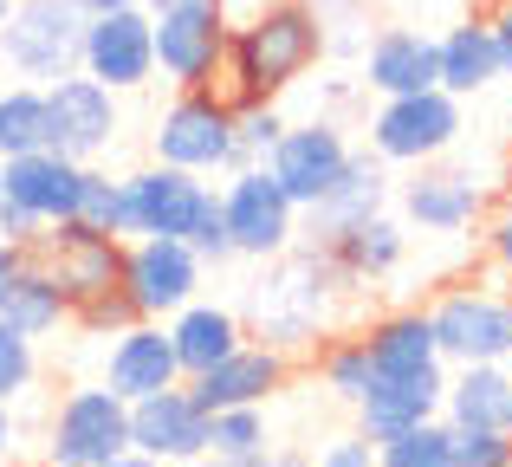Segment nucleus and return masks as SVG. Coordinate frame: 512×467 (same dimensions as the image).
<instances>
[{"mask_svg":"<svg viewBox=\"0 0 512 467\" xmlns=\"http://www.w3.org/2000/svg\"><path fill=\"white\" fill-rule=\"evenodd\" d=\"M344 292L350 286H344L338 266H331L325 247H286L279 260H266V273L247 286V312H240V325H247L253 344L286 351L292 364H299V357L318 351V338L331 331Z\"/></svg>","mask_w":512,"mask_h":467,"instance_id":"1","label":"nucleus"},{"mask_svg":"<svg viewBox=\"0 0 512 467\" xmlns=\"http://www.w3.org/2000/svg\"><path fill=\"white\" fill-rule=\"evenodd\" d=\"M325 59V26H318L312 0H266L253 20L234 26L227 39V91L221 98L234 104H273L279 91H292L312 65Z\"/></svg>","mask_w":512,"mask_h":467,"instance_id":"2","label":"nucleus"},{"mask_svg":"<svg viewBox=\"0 0 512 467\" xmlns=\"http://www.w3.org/2000/svg\"><path fill=\"white\" fill-rule=\"evenodd\" d=\"M150 150L163 169H182V176H234V169H253L240 156L234 137V104L221 91H175L169 111L156 117L150 130Z\"/></svg>","mask_w":512,"mask_h":467,"instance_id":"3","label":"nucleus"},{"mask_svg":"<svg viewBox=\"0 0 512 467\" xmlns=\"http://www.w3.org/2000/svg\"><path fill=\"white\" fill-rule=\"evenodd\" d=\"M156 26V78H169L175 91H221L227 72V0H175V7L150 13Z\"/></svg>","mask_w":512,"mask_h":467,"instance_id":"4","label":"nucleus"},{"mask_svg":"<svg viewBox=\"0 0 512 467\" xmlns=\"http://www.w3.org/2000/svg\"><path fill=\"white\" fill-rule=\"evenodd\" d=\"M78 46H85L78 0H13L7 26H0V59L39 91L78 72Z\"/></svg>","mask_w":512,"mask_h":467,"instance_id":"5","label":"nucleus"},{"mask_svg":"<svg viewBox=\"0 0 512 467\" xmlns=\"http://www.w3.org/2000/svg\"><path fill=\"white\" fill-rule=\"evenodd\" d=\"M435 325L441 364H506L512 370V299L493 286H448L435 305H422Z\"/></svg>","mask_w":512,"mask_h":467,"instance_id":"6","label":"nucleus"},{"mask_svg":"<svg viewBox=\"0 0 512 467\" xmlns=\"http://www.w3.org/2000/svg\"><path fill=\"white\" fill-rule=\"evenodd\" d=\"M130 448V403L111 396L104 383L65 390L46 422V455L39 467H104Z\"/></svg>","mask_w":512,"mask_h":467,"instance_id":"7","label":"nucleus"},{"mask_svg":"<svg viewBox=\"0 0 512 467\" xmlns=\"http://www.w3.org/2000/svg\"><path fill=\"white\" fill-rule=\"evenodd\" d=\"M221 221H227V247L247 253V260H279L292 247V234H299V208L266 176V163L234 169L221 182Z\"/></svg>","mask_w":512,"mask_h":467,"instance_id":"8","label":"nucleus"},{"mask_svg":"<svg viewBox=\"0 0 512 467\" xmlns=\"http://www.w3.org/2000/svg\"><path fill=\"white\" fill-rule=\"evenodd\" d=\"M461 137V104L448 91H415V98H383V111L370 117V150L376 163H415L428 169L435 156L454 150Z\"/></svg>","mask_w":512,"mask_h":467,"instance_id":"9","label":"nucleus"},{"mask_svg":"<svg viewBox=\"0 0 512 467\" xmlns=\"http://www.w3.org/2000/svg\"><path fill=\"white\" fill-rule=\"evenodd\" d=\"M137 318L163 325L201 299V253L188 240H124V279H117Z\"/></svg>","mask_w":512,"mask_h":467,"instance_id":"10","label":"nucleus"},{"mask_svg":"<svg viewBox=\"0 0 512 467\" xmlns=\"http://www.w3.org/2000/svg\"><path fill=\"white\" fill-rule=\"evenodd\" d=\"M344 163H350L344 130L331 124V117H312V124H286V137H279L273 156H266V176L286 189V202L299 208V215H312V208L331 195V182L344 176Z\"/></svg>","mask_w":512,"mask_h":467,"instance_id":"11","label":"nucleus"},{"mask_svg":"<svg viewBox=\"0 0 512 467\" xmlns=\"http://www.w3.org/2000/svg\"><path fill=\"white\" fill-rule=\"evenodd\" d=\"M78 72L98 78L104 91L150 85V78H156V26H150V7H124V13H98V20H85Z\"/></svg>","mask_w":512,"mask_h":467,"instance_id":"12","label":"nucleus"},{"mask_svg":"<svg viewBox=\"0 0 512 467\" xmlns=\"http://www.w3.org/2000/svg\"><path fill=\"white\" fill-rule=\"evenodd\" d=\"M117 91H104L98 78L72 72L59 85H46V150L72 156V163H91L117 143Z\"/></svg>","mask_w":512,"mask_h":467,"instance_id":"13","label":"nucleus"},{"mask_svg":"<svg viewBox=\"0 0 512 467\" xmlns=\"http://www.w3.org/2000/svg\"><path fill=\"white\" fill-rule=\"evenodd\" d=\"M33 260L46 266L52 279H59L65 305L78 312V305L117 292V279H124V240L91 234V228H72V221H65V228H46V234H39Z\"/></svg>","mask_w":512,"mask_h":467,"instance_id":"14","label":"nucleus"},{"mask_svg":"<svg viewBox=\"0 0 512 467\" xmlns=\"http://www.w3.org/2000/svg\"><path fill=\"white\" fill-rule=\"evenodd\" d=\"M124 202H130V240H188L201 208L214 202V182L150 163L137 176H124Z\"/></svg>","mask_w":512,"mask_h":467,"instance_id":"15","label":"nucleus"},{"mask_svg":"<svg viewBox=\"0 0 512 467\" xmlns=\"http://www.w3.org/2000/svg\"><path fill=\"white\" fill-rule=\"evenodd\" d=\"M208 429H214V416L188 396V383L130 403V448L150 455V461H163V467L208 461Z\"/></svg>","mask_w":512,"mask_h":467,"instance_id":"16","label":"nucleus"},{"mask_svg":"<svg viewBox=\"0 0 512 467\" xmlns=\"http://www.w3.org/2000/svg\"><path fill=\"white\" fill-rule=\"evenodd\" d=\"M85 169L91 163H72L59 150H33V156H13L0 163V202L33 215L39 228H65L78 215V189H85Z\"/></svg>","mask_w":512,"mask_h":467,"instance_id":"17","label":"nucleus"},{"mask_svg":"<svg viewBox=\"0 0 512 467\" xmlns=\"http://www.w3.org/2000/svg\"><path fill=\"white\" fill-rule=\"evenodd\" d=\"M292 357L286 351H266V344H240L234 357H221V364L208 370V377H195L188 383V396H195L208 416H221V409H260L266 396H279L292 383Z\"/></svg>","mask_w":512,"mask_h":467,"instance_id":"18","label":"nucleus"},{"mask_svg":"<svg viewBox=\"0 0 512 467\" xmlns=\"http://www.w3.org/2000/svg\"><path fill=\"white\" fill-rule=\"evenodd\" d=\"M441 390H448V370H428V377H376L370 396L357 403V435L363 442H396V435L441 422Z\"/></svg>","mask_w":512,"mask_h":467,"instance_id":"19","label":"nucleus"},{"mask_svg":"<svg viewBox=\"0 0 512 467\" xmlns=\"http://www.w3.org/2000/svg\"><path fill=\"white\" fill-rule=\"evenodd\" d=\"M182 383V364H175L169 325H130L111 338V364H104V390L124 396V403H143V396H163Z\"/></svg>","mask_w":512,"mask_h":467,"instance_id":"20","label":"nucleus"},{"mask_svg":"<svg viewBox=\"0 0 512 467\" xmlns=\"http://www.w3.org/2000/svg\"><path fill=\"white\" fill-rule=\"evenodd\" d=\"M363 85L376 98H415V91H441L435 85V39L415 26H383L363 46Z\"/></svg>","mask_w":512,"mask_h":467,"instance_id":"21","label":"nucleus"},{"mask_svg":"<svg viewBox=\"0 0 512 467\" xmlns=\"http://www.w3.org/2000/svg\"><path fill=\"white\" fill-rule=\"evenodd\" d=\"M363 351H370L376 377H428V370H448L435 351V325H428L422 305H396V312L370 318L363 325Z\"/></svg>","mask_w":512,"mask_h":467,"instance_id":"22","label":"nucleus"},{"mask_svg":"<svg viewBox=\"0 0 512 467\" xmlns=\"http://www.w3.org/2000/svg\"><path fill=\"white\" fill-rule=\"evenodd\" d=\"M169 344H175V364H182V383L208 377L221 357H234L240 344H247V325H240V312H227V305H182V312L169 318Z\"/></svg>","mask_w":512,"mask_h":467,"instance_id":"23","label":"nucleus"},{"mask_svg":"<svg viewBox=\"0 0 512 467\" xmlns=\"http://www.w3.org/2000/svg\"><path fill=\"white\" fill-rule=\"evenodd\" d=\"M480 189L461 169H415V182H402V215L428 234H461L480 221Z\"/></svg>","mask_w":512,"mask_h":467,"instance_id":"24","label":"nucleus"},{"mask_svg":"<svg viewBox=\"0 0 512 467\" xmlns=\"http://www.w3.org/2000/svg\"><path fill=\"white\" fill-rule=\"evenodd\" d=\"M383 202H389L383 163H376V156H350L344 176L331 182V195L312 208V240H305V247H325V240H338L344 228H357V221L383 215Z\"/></svg>","mask_w":512,"mask_h":467,"instance_id":"25","label":"nucleus"},{"mask_svg":"<svg viewBox=\"0 0 512 467\" xmlns=\"http://www.w3.org/2000/svg\"><path fill=\"white\" fill-rule=\"evenodd\" d=\"M448 429H512V370L506 364H467L441 390Z\"/></svg>","mask_w":512,"mask_h":467,"instance_id":"26","label":"nucleus"},{"mask_svg":"<svg viewBox=\"0 0 512 467\" xmlns=\"http://www.w3.org/2000/svg\"><path fill=\"white\" fill-rule=\"evenodd\" d=\"M500 78V46H493V26L487 20H467V26H448L435 39V85L448 91L454 104L487 91Z\"/></svg>","mask_w":512,"mask_h":467,"instance_id":"27","label":"nucleus"},{"mask_svg":"<svg viewBox=\"0 0 512 467\" xmlns=\"http://www.w3.org/2000/svg\"><path fill=\"white\" fill-rule=\"evenodd\" d=\"M325 253L344 273V286L357 292V286H376V279L396 273L402 253H409V234H402L389 215H370V221H357V228H344L338 240H325Z\"/></svg>","mask_w":512,"mask_h":467,"instance_id":"28","label":"nucleus"},{"mask_svg":"<svg viewBox=\"0 0 512 467\" xmlns=\"http://www.w3.org/2000/svg\"><path fill=\"white\" fill-rule=\"evenodd\" d=\"M0 318H7L20 338H52L59 325H72V305H65L59 279H52L46 266L26 253V266H20V279H13V292H7V305H0Z\"/></svg>","mask_w":512,"mask_h":467,"instance_id":"29","label":"nucleus"},{"mask_svg":"<svg viewBox=\"0 0 512 467\" xmlns=\"http://www.w3.org/2000/svg\"><path fill=\"white\" fill-rule=\"evenodd\" d=\"M46 150V91L39 85H7L0 91V163Z\"/></svg>","mask_w":512,"mask_h":467,"instance_id":"30","label":"nucleus"},{"mask_svg":"<svg viewBox=\"0 0 512 467\" xmlns=\"http://www.w3.org/2000/svg\"><path fill=\"white\" fill-rule=\"evenodd\" d=\"M72 228L130 240V202H124V176H104V169H85V189H78V215Z\"/></svg>","mask_w":512,"mask_h":467,"instance_id":"31","label":"nucleus"},{"mask_svg":"<svg viewBox=\"0 0 512 467\" xmlns=\"http://www.w3.org/2000/svg\"><path fill=\"white\" fill-rule=\"evenodd\" d=\"M318 377H325V390H331V396H344L350 409L370 396L376 370H370V351H363V331H357V338H331V344H318Z\"/></svg>","mask_w":512,"mask_h":467,"instance_id":"32","label":"nucleus"},{"mask_svg":"<svg viewBox=\"0 0 512 467\" xmlns=\"http://www.w3.org/2000/svg\"><path fill=\"white\" fill-rule=\"evenodd\" d=\"M273 448V435H266V416L260 409H221L208 429V455L214 461H253Z\"/></svg>","mask_w":512,"mask_h":467,"instance_id":"33","label":"nucleus"},{"mask_svg":"<svg viewBox=\"0 0 512 467\" xmlns=\"http://www.w3.org/2000/svg\"><path fill=\"white\" fill-rule=\"evenodd\" d=\"M376 467H454V435H448V422H422V429L383 442V448H376Z\"/></svg>","mask_w":512,"mask_h":467,"instance_id":"34","label":"nucleus"},{"mask_svg":"<svg viewBox=\"0 0 512 467\" xmlns=\"http://www.w3.org/2000/svg\"><path fill=\"white\" fill-rule=\"evenodd\" d=\"M33 377H39L33 338H20V331L0 318V403H20V396L33 390Z\"/></svg>","mask_w":512,"mask_h":467,"instance_id":"35","label":"nucleus"},{"mask_svg":"<svg viewBox=\"0 0 512 467\" xmlns=\"http://www.w3.org/2000/svg\"><path fill=\"white\" fill-rule=\"evenodd\" d=\"M312 13H318V26H325V59L331 52H363L370 46V33H363V0H312Z\"/></svg>","mask_w":512,"mask_h":467,"instance_id":"36","label":"nucleus"},{"mask_svg":"<svg viewBox=\"0 0 512 467\" xmlns=\"http://www.w3.org/2000/svg\"><path fill=\"white\" fill-rule=\"evenodd\" d=\"M234 137H240V156H247V163H266V156H273V143L286 137L279 104H240V111H234Z\"/></svg>","mask_w":512,"mask_h":467,"instance_id":"37","label":"nucleus"},{"mask_svg":"<svg viewBox=\"0 0 512 467\" xmlns=\"http://www.w3.org/2000/svg\"><path fill=\"white\" fill-rule=\"evenodd\" d=\"M454 467H512V429H448Z\"/></svg>","mask_w":512,"mask_h":467,"instance_id":"38","label":"nucleus"},{"mask_svg":"<svg viewBox=\"0 0 512 467\" xmlns=\"http://www.w3.org/2000/svg\"><path fill=\"white\" fill-rule=\"evenodd\" d=\"M72 325H78V331H91V338H104V331H111V338H117V331L143 325V318H137V305H130L124 292H104V299L78 305V312H72Z\"/></svg>","mask_w":512,"mask_h":467,"instance_id":"39","label":"nucleus"},{"mask_svg":"<svg viewBox=\"0 0 512 467\" xmlns=\"http://www.w3.org/2000/svg\"><path fill=\"white\" fill-rule=\"evenodd\" d=\"M312 467H376V442H363L357 429H350V435H331V442L312 455Z\"/></svg>","mask_w":512,"mask_h":467,"instance_id":"40","label":"nucleus"},{"mask_svg":"<svg viewBox=\"0 0 512 467\" xmlns=\"http://www.w3.org/2000/svg\"><path fill=\"white\" fill-rule=\"evenodd\" d=\"M487 253L512 273V195H500V208H493V221H487Z\"/></svg>","mask_w":512,"mask_h":467,"instance_id":"41","label":"nucleus"},{"mask_svg":"<svg viewBox=\"0 0 512 467\" xmlns=\"http://www.w3.org/2000/svg\"><path fill=\"white\" fill-rule=\"evenodd\" d=\"M493 46H500V78H512V0H500V13H493Z\"/></svg>","mask_w":512,"mask_h":467,"instance_id":"42","label":"nucleus"},{"mask_svg":"<svg viewBox=\"0 0 512 467\" xmlns=\"http://www.w3.org/2000/svg\"><path fill=\"white\" fill-rule=\"evenodd\" d=\"M20 266H26V247H7V240H0V305H7V292H13V279H20Z\"/></svg>","mask_w":512,"mask_h":467,"instance_id":"43","label":"nucleus"},{"mask_svg":"<svg viewBox=\"0 0 512 467\" xmlns=\"http://www.w3.org/2000/svg\"><path fill=\"white\" fill-rule=\"evenodd\" d=\"M240 467H312V461H299V455H279V448H266V455H253V461H240Z\"/></svg>","mask_w":512,"mask_h":467,"instance_id":"44","label":"nucleus"},{"mask_svg":"<svg viewBox=\"0 0 512 467\" xmlns=\"http://www.w3.org/2000/svg\"><path fill=\"white\" fill-rule=\"evenodd\" d=\"M85 7V20H98V13H124V7H143V0H78Z\"/></svg>","mask_w":512,"mask_h":467,"instance_id":"45","label":"nucleus"},{"mask_svg":"<svg viewBox=\"0 0 512 467\" xmlns=\"http://www.w3.org/2000/svg\"><path fill=\"white\" fill-rule=\"evenodd\" d=\"M104 467H163V461H150V455H137V448H124V455L104 461Z\"/></svg>","mask_w":512,"mask_h":467,"instance_id":"46","label":"nucleus"},{"mask_svg":"<svg viewBox=\"0 0 512 467\" xmlns=\"http://www.w3.org/2000/svg\"><path fill=\"white\" fill-rule=\"evenodd\" d=\"M13 455V416H7V403H0V461Z\"/></svg>","mask_w":512,"mask_h":467,"instance_id":"47","label":"nucleus"},{"mask_svg":"<svg viewBox=\"0 0 512 467\" xmlns=\"http://www.w3.org/2000/svg\"><path fill=\"white\" fill-rule=\"evenodd\" d=\"M500 195H512V156H506V169H500Z\"/></svg>","mask_w":512,"mask_h":467,"instance_id":"48","label":"nucleus"},{"mask_svg":"<svg viewBox=\"0 0 512 467\" xmlns=\"http://www.w3.org/2000/svg\"><path fill=\"white\" fill-rule=\"evenodd\" d=\"M143 7H150V13H163V7H175V0H143Z\"/></svg>","mask_w":512,"mask_h":467,"instance_id":"49","label":"nucleus"},{"mask_svg":"<svg viewBox=\"0 0 512 467\" xmlns=\"http://www.w3.org/2000/svg\"><path fill=\"white\" fill-rule=\"evenodd\" d=\"M7 13H13V0H0V26H7Z\"/></svg>","mask_w":512,"mask_h":467,"instance_id":"50","label":"nucleus"},{"mask_svg":"<svg viewBox=\"0 0 512 467\" xmlns=\"http://www.w3.org/2000/svg\"><path fill=\"white\" fill-rule=\"evenodd\" d=\"M506 299H512V273H506Z\"/></svg>","mask_w":512,"mask_h":467,"instance_id":"51","label":"nucleus"},{"mask_svg":"<svg viewBox=\"0 0 512 467\" xmlns=\"http://www.w3.org/2000/svg\"><path fill=\"white\" fill-rule=\"evenodd\" d=\"M0 467H7V461H0Z\"/></svg>","mask_w":512,"mask_h":467,"instance_id":"52","label":"nucleus"}]
</instances>
